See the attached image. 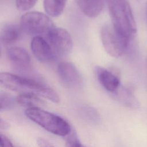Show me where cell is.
Masks as SVG:
<instances>
[{
    "mask_svg": "<svg viewBox=\"0 0 147 147\" xmlns=\"http://www.w3.org/2000/svg\"><path fill=\"white\" fill-rule=\"evenodd\" d=\"M107 5L113 26L130 41L136 35L137 26L128 0H107Z\"/></svg>",
    "mask_w": 147,
    "mask_h": 147,
    "instance_id": "7a4b0ae2",
    "label": "cell"
},
{
    "mask_svg": "<svg viewBox=\"0 0 147 147\" xmlns=\"http://www.w3.org/2000/svg\"><path fill=\"white\" fill-rule=\"evenodd\" d=\"M25 114L32 121L55 135L66 137L72 130L64 119L41 108L26 109Z\"/></svg>",
    "mask_w": 147,
    "mask_h": 147,
    "instance_id": "3957f363",
    "label": "cell"
},
{
    "mask_svg": "<svg viewBox=\"0 0 147 147\" xmlns=\"http://www.w3.org/2000/svg\"><path fill=\"white\" fill-rule=\"evenodd\" d=\"M20 30L15 25L5 26L1 32V40L4 44H10L18 40Z\"/></svg>",
    "mask_w": 147,
    "mask_h": 147,
    "instance_id": "9a60e30c",
    "label": "cell"
},
{
    "mask_svg": "<svg viewBox=\"0 0 147 147\" xmlns=\"http://www.w3.org/2000/svg\"><path fill=\"white\" fill-rule=\"evenodd\" d=\"M49 42L57 55L65 56L68 54L73 46L72 38L69 33L61 28H53L47 33Z\"/></svg>",
    "mask_w": 147,
    "mask_h": 147,
    "instance_id": "8992f818",
    "label": "cell"
},
{
    "mask_svg": "<svg viewBox=\"0 0 147 147\" xmlns=\"http://www.w3.org/2000/svg\"><path fill=\"white\" fill-rule=\"evenodd\" d=\"M0 127L2 129H8L9 127V125L5 120H3V119L1 118Z\"/></svg>",
    "mask_w": 147,
    "mask_h": 147,
    "instance_id": "44dd1931",
    "label": "cell"
},
{
    "mask_svg": "<svg viewBox=\"0 0 147 147\" xmlns=\"http://www.w3.org/2000/svg\"><path fill=\"white\" fill-rule=\"evenodd\" d=\"M37 0H16L17 8L21 11H27L32 8Z\"/></svg>",
    "mask_w": 147,
    "mask_h": 147,
    "instance_id": "d6986e66",
    "label": "cell"
},
{
    "mask_svg": "<svg viewBox=\"0 0 147 147\" xmlns=\"http://www.w3.org/2000/svg\"><path fill=\"white\" fill-rule=\"evenodd\" d=\"M30 48L35 57L41 62H51L55 58V53L51 45L40 36L33 37Z\"/></svg>",
    "mask_w": 147,
    "mask_h": 147,
    "instance_id": "ba28073f",
    "label": "cell"
},
{
    "mask_svg": "<svg viewBox=\"0 0 147 147\" xmlns=\"http://www.w3.org/2000/svg\"><path fill=\"white\" fill-rule=\"evenodd\" d=\"M44 8L47 13L53 17L61 14L65 5V0H44Z\"/></svg>",
    "mask_w": 147,
    "mask_h": 147,
    "instance_id": "2e32d148",
    "label": "cell"
},
{
    "mask_svg": "<svg viewBox=\"0 0 147 147\" xmlns=\"http://www.w3.org/2000/svg\"><path fill=\"white\" fill-rule=\"evenodd\" d=\"M1 84L20 94H33L47 98L55 103L60 100L57 92L43 82L8 72L0 74Z\"/></svg>",
    "mask_w": 147,
    "mask_h": 147,
    "instance_id": "6da1fadb",
    "label": "cell"
},
{
    "mask_svg": "<svg viewBox=\"0 0 147 147\" xmlns=\"http://www.w3.org/2000/svg\"><path fill=\"white\" fill-rule=\"evenodd\" d=\"M76 111L81 119L90 124L97 125L100 121L98 111L92 106L82 105L76 109Z\"/></svg>",
    "mask_w": 147,
    "mask_h": 147,
    "instance_id": "7c38bea8",
    "label": "cell"
},
{
    "mask_svg": "<svg viewBox=\"0 0 147 147\" xmlns=\"http://www.w3.org/2000/svg\"><path fill=\"white\" fill-rule=\"evenodd\" d=\"M100 36L105 51L114 57L122 56L126 52L130 41L120 34L113 25H104L101 29Z\"/></svg>",
    "mask_w": 147,
    "mask_h": 147,
    "instance_id": "5b68a950",
    "label": "cell"
},
{
    "mask_svg": "<svg viewBox=\"0 0 147 147\" xmlns=\"http://www.w3.org/2000/svg\"><path fill=\"white\" fill-rule=\"evenodd\" d=\"M20 26L26 33L37 36L48 33L54 28V24L49 17L45 14L38 11H30L22 16Z\"/></svg>",
    "mask_w": 147,
    "mask_h": 147,
    "instance_id": "277c9868",
    "label": "cell"
},
{
    "mask_svg": "<svg viewBox=\"0 0 147 147\" xmlns=\"http://www.w3.org/2000/svg\"><path fill=\"white\" fill-rule=\"evenodd\" d=\"M65 145L67 147H85L81 144L76 132L72 129L66 136Z\"/></svg>",
    "mask_w": 147,
    "mask_h": 147,
    "instance_id": "ac0fdd59",
    "label": "cell"
},
{
    "mask_svg": "<svg viewBox=\"0 0 147 147\" xmlns=\"http://www.w3.org/2000/svg\"><path fill=\"white\" fill-rule=\"evenodd\" d=\"M146 20H147V4H146Z\"/></svg>",
    "mask_w": 147,
    "mask_h": 147,
    "instance_id": "7402d4cb",
    "label": "cell"
},
{
    "mask_svg": "<svg viewBox=\"0 0 147 147\" xmlns=\"http://www.w3.org/2000/svg\"><path fill=\"white\" fill-rule=\"evenodd\" d=\"M16 102V98H13L6 93H1L0 96V110H6L12 108Z\"/></svg>",
    "mask_w": 147,
    "mask_h": 147,
    "instance_id": "e0dca14e",
    "label": "cell"
},
{
    "mask_svg": "<svg viewBox=\"0 0 147 147\" xmlns=\"http://www.w3.org/2000/svg\"><path fill=\"white\" fill-rule=\"evenodd\" d=\"M0 144L1 147H14L13 144L8 137L2 133L0 135Z\"/></svg>",
    "mask_w": 147,
    "mask_h": 147,
    "instance_id": "ffe728a7",
    "label": "cell"
},
{
    "mask_svg": "<svg viewBox=\"0 0 147 147\" xmlns=\"http://www.w3.org/2000/svg\"><path fill=\"white\" fill-rule=\"evenodd\" d=\"M16 100L17 104L26 109L41 108L45 105L44 100L39 96L33 94H20Z\"/></svg>",
    "mask_w": 147,
    "mask_h": 147,
    "instance_id": "4fadbf2b",
    "label": "cell"
},
{
    "mask_svg": "<svg viewBox=\"0 0 147 147\" xmlns=\"http://www.w3.org/2000/svg\"><path fill=\"white\" fill-rule=\"evenodd\" d=\"M81 11L89 17H95L102 12L104 6V0H77Z\"/></svg>",
    "mask_w": 147,
    "mask_h": 147,
    "instance_id": "8fae6325",
    "label": "cell"
},
{
    "mask_svg": "<svg viewBox=\"0 0 147 147\" xmlns=\"http://www.w3.org/2000/svg\"><path fill=\"white\" fill-rule=\"evenodd\" d=\"M57 71L60 80L68 88L79 89L82 87V76L72 63L66 61L59 63Z\"/></svg>",
    "mask_w": 147,
    "mask_h": 147,
    "instance_id": "52a82bcc",
    "label": "cell"
},
{
    "mask_svg": "<svg viewBox=\"0 0 147 147\" xmlns=\"http://www.w3.org/2000/svg\"><path fill=\"white\" fill-rule=\"evenodd\" d=\"M98 79L101 85L109 92L113 93L120 87V79L112 72L100 67L95 68Z\"/></svg>",
    "mask_w": 147,
    "mask_h": 147,
    "instance_id": "30bf717a",
    "label": "cell"
},
{
    "mask_svg": "<svg viewBox=\"0 0 147 147\" xmlns=\"http://www.w3.org/2000/svg\"><path fill=\"white\" fill-rule=\"evenodd\" d=\"M119 87L113 93L114 98L125 106L137 109L140 105L131 92L127 89L120 88Z\"/></svg>",
    "mask_w": 147,
    "mask_h": 147,
    "instance_id": "5bb4252c",
    "label": "cell"
},
{
    "mask_svg": "<svg viewBox=\"0 0 147 147\" xmlns=\"http://www.w3.org/2000/svg\"><path fill=\"white\" fill-rule=\"evenodd\" d=\"M11 63L17 69L25 70L30 65V57L25 49L18 47H11L6 52Z\"/></svg>",
    "mask_w": 147,
    "mask_h": 147,
    "instance_id": "9c48e42d",
    "label": "cell"
}]
</instances>
